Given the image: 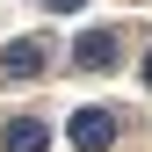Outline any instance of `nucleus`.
I'll use <instances>...</instances> for the list:
<instances>
[{
    "label": "nucleus",
    "mask_w": 152,
    "mask_h": 152,
    "mask_svg": "<svg viewBox=\"0 0 152 152\" xmlns=\"http://www.w3.org/2000/svg\"><path fill=\"white\" fill-rule=\"evenodd\" d=\"M72 58H80L87 72H109V65H116V36H109V29H87V36H80V51H72Z\"/></svg>",
    "instance_id": "nucleus-3"
},
{
    "label": "nucleus",
    "mask_w": 152,
    "mask_h": 152,
    "mask_svg": "<svg viewBox=\"0 0 152 152\" xmlns=\"http://www.w3.org/2000/svg\"><path fill=\"white\" fill-rule=\"evenodd\" d=\"M145 87H152V51H145Z\"/></svg>",
    "instance_id": "nucleus-6"
},
{
    "label": "nucleus",
    "mask_w": 152,
    "mask_h": 152,
    "mask_svg": "<svg viewBox=\"0 0 152 152\" xmlns=\"http://www.w3.org/2000/svg\"><path fill=\"white\" fill-rule=\"evenodd\" d=\"M44 65H51V51L36 44V36H22V44H7V51H0V72H7V80H36Z\"/></svg>",
    "instance_id": "nucleus-2"
},
{
    "label": "nucleus",
    "mask_w": 152,
    "mask_h": 152,
    "mask_svg": "<svg viewBox=\"0 0 152 152\" xmlns=\"http://www.w3.org/2000/svg\"><path fill=\"white\" fill-rule=\"evenodd\" d=\"M44 7H51V15H72V7H87V0H44Z\"/></svg>",
    "instance_id": "nucleus-5"
},
{
    "label": "nucleus",
    "mask_w": 152,
    "mask_h": 152,
    "mask_svg": "<svg viewBox=\"0 0 152 152\" xmlns=\"http://www.w3.org/2000/svg\"><path fill=\"white\" fill-rule=\"evenodd\" d=\"M51 145V130L36 123V116H22V123H7V152H44Z\"/></svg>",
    "instance_id": "nucleus-4"
},
{
    "label": "nucleus",
    "mask_w": 152,
    "mask_h": 152,
    "mask_svg": "<svg viewBox=\"0 0 152 152\" xmlns=\"http://www.w3.org/2000/svg\"><path fill=\"white\" fill-rule=\"evenodd\" d=\"M72 145L80 152H109L116 145V116H109V109H80V116H72Z\"/></svg>",
    "instance_id": "nucleus-1"
}]
</instances>
